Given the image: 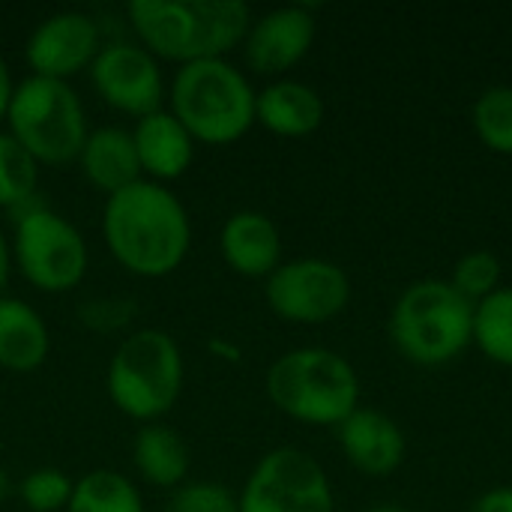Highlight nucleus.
<instances>
[{"instance_id": "obj_23", "label": "nucleus", "mask_w": 512, "mask_h": 512, "mask_svg": "<svg viewBox=\"0 0 512 512\" xmlns=\"http://www.w3.org/2000/svg\"><path fill=\"white\" fill-rule=\"evenodd\" d=\"M477 138L501 156H512V87L498 84L480 93L471 111Z\"/></svg>"}, {"instance_id": "obj_19", "label": "nucleus", "mask_w": 512, "mask_h": 512, "mask_svg": "<svg viewBox=\"0 0 512 512\" xmlns=\"http://www.w3.org/2000/svg\"><path fill=\"white\" fill-rule=\"evenodd\" d=\"M51 336L42 315L15 297H0V369L33 372L48 360Z\"/></svg>"}, {"instance_id": "obj_20", "label": "nucleus", "mask_w": 512, "mask_h": 512, "mask_svg": "<svg viewBox=\"0 0 512 512\" xmlns=\"http://www.w3.org/2000/svg\"><path fill=\"white\" fill-rule=\"evenodd\" d=\"M132 465L138 477L156 489H180L189 477V444L165 423H147L132 441Z\"/></svg>"}, {"instance_id": "obj_8", "label": "nucleus", "mask_w": 512, "mask_h": 512, "mask_svg": "<svg viewBox=\"0 0 512 512\" xmlns=\"http://www.w3.org/2000/svg\"><path fill=\"white\" fill-rule=\"evenodd\" d=\"M9 249L18 273L45 294L72 291L87 273V243L81 231L45 207H30L18 216Z\"/></svg>"}, {"instance_id": "obj_17", "label": "nucleus", "mask_w": 512, "mask_h": 512, "mask_svg": "<svg viewBox=\"0 0 512 512\" xmlns=\"http://www.w3.org/2000/svg\"><path fill=\"white\" fill-rule=\"evenodd\" d=\"M255 123L279 138H306L324 123V99L303 81L279 78L255 96Z\"/></svg>"}, {"instance_id": "obj_29", "label": "nucleus", "mask_w": 512, "mask_h": 512, "mask_svg": "<svg viewBox=\"0 0 512 512\" xmlns=\"http://www.w3.org/2000/svg\"><path fill=\"white\" fill-rule=\"evenodd\" d=\"M12 90H15V84H12L9 66H6V60L0 57V123L6 120V111H9V99H12Z\"/></svg>"}, {"instance_id": "obj_21", "label": "nucleus", "mask_w": 512, "mask_h": 512, "mask_svg": "<svg viewBox=\"0 0 512 512\" xmlns=\"http://www.w3.org/2000/svg\"><path fill=\"white\" fill-rule=\"evenodd\" d=\"M66 512H144L141 492L117 471H90L72 486Z\"/></svg>"}, {"instance_id": "obj_4", "label": "nucleus", "mask_w": 512, "mask_h": 512, "mask_svg": "<svg viewBox=\"0 0 512 512\" xmlns=\"http://www.w3.org/2000/svg\"><path fill=\"white\" fill-rule=\"evenodd\" d=\"M267 399L306 426H339L360 408L354 366L330 348H294L267 369Z\"/></svg>"}, {"instance_id": "obj_6", "label": "nucleus", "mask_w": 512, "mask_h": 512, "mask_svg": "<svg viewBox=\"0 0 512 512\" xmlns=\"http://www.w3.org/2000/svg\"><path fill=\"white\" fill-rule=\"evenodd\" d=\"M111 405L138 423L165 417L183 390V354L165 330L144 327L120 342L105 375Z\"/></svg>"}, {"instance_id": "obj_14", "label": "nucleus", "mask_w": 512, "mask_h": 512, "mask_svg": "<svg viewBox=\"0 0 512 512\" xmlns=\"http://www.w3.org/2000/svg\"><path fill=\"white\" fill-rule=\"evenodd\" d=\"M345 459L366 477H390L402 468L408 441L396 420L375 408H357L336 426Z\"/></svg>"}, {"instance_id": "obj_24", "label": "nucleus", "mask_w": 512, "mask_h": 512, "mask_svg": "<svg viewBox=\"0 0 512 512\" xmlns=\"http://www.w3.org/2000/svg\"><path fill=\"white\" fill-rule=\"evenodd\" d=\"M39 183V162L9 135L0 132V207H21Z\"/></svg>"}, {"instance_id": "obj_28", "label": "nucleus", "mask_w": 512, "mask_h": 512, "mask_svg": "<svg viewBox=\"0 0 512 512\" xmlns=\"http://www.w3.org/2000/svg\"><path fill=\"white\" fill-rule=\"evenodd\" d=\"M471 512H512V486H498V489H489L483 492Z\"/></svg>"}, {"instance_id": "obj_11", "label": "nucleus", "mask_w": 512, "mask_h": 512, "mask_svg": "<svg viewBox=\"0 0 512 512\" xmlns=\"http://www.w3.org/2000/svg\"><path fill=\"white\" fill-rule=\"evenodd\" d=\"M90 81L114 111L141 120L162 108L165 78L159 60L141 45L132 42L102 45L96 60L90 63Z\"/></svg>"}, {"instance_id": "obj_13", "label": "nucleus", "mask_w": 512, "mask_h": 512, "mask_svg": "<svg viewBox=\"0 0 512 512\" xmlns=\"http://www.w3.org/2000/svg\"><path fill=\"white\" fill-rule=\"evenodd\" d=\"M315 15L309 6H279L252 18L243 39V57L252 72L282 75L294 69L315 42Z\"/></svg>"}, {"instance_id": "obj_12", "label": "nucleus", "mask_w": 512, "mask_h": 512, "mask_svg": "<svg viewBox=\"0 0 512 512\" xmlns=\"http://www.w3.org/2000/svg\"><path fill=\"white\" fill-rule=\"evenodd\" d=\"M102 48L99 27L87 12H54L33 27L24 45V60L39 78L69 81L81 69H90Z\"/></svg>"}, {"instance_id": "obj_30", "label": "nucleus", "mask_w": 512, "mask_h": 512, "mask_svg": "<svg viewBox=\"0 0 512 512\" xmlns=\"http://www.w3.org/2000/svg\"><path fill=\"white\" fill-rule=\"evenodd\" d=\"M9 267H12V249H9V243H6V237H3V231H0V291L6 288Z\"/></svg>"}, {"instance_id": "obj_31", "label": "nucleus", "mask_w": 512, "mask_h": 512, "mask_svg": "<svg viewBox=\"0 0 512 512\" xmlns=\"http://www.w3.org/2000/svg\"><path fill=\"white\" fill-rule=\"evenodd\" d=\"M366 512H408L402 504H378V507H372V510Z\"/></svg>"}, {"instance_id": "obj_15", "label": "nucleus", "mask_w": 512, "mask_h": 512, "mask_svg": "<svg viewBox=\"0 0 512 512\" xmlns=\"http://www.w3.org/2000/svg\"><path fill=\"white\" fill-rule=\"evenodd\" d=\"M132 141L141 174H147L153 183L180 180L195 159V138L165 108L141 117L132 129Z\"/></svg>"}, {"instance_id": "obj_16", "label": "nucleus", "mask_w": 512, "mask_h": 512, "mask_svg": "<svg viewBox=\"0 0 512 512\" xmlns=\"http://www.w3.org/2000/svg\"><path fill=\"white\" fill-rule=\"evenodd\" d=\"M225 264L249 279H267L282 264V234L267 213L240 210L228 216L219 234Z\"/></svg>"}, {"instance_id": "obj_9", "label": "nucleus", "mask_w": 512, "mask_h": 512, "mask_svg": "<svg viewBox=\"0 0 512 512\" xmlns=\"http://www.w3.org/2000/svg\"><path fill=\"white\" fill-rule=\"evenodd\" d=\"M240 512H333L327 471L297 447L270 450L240 492Z\"/></svg>"}, {"instance_id": "obj_18", "label": "nucleus", "mask_w": 512, "mask_h": 512, "mask_svg": "<svg viewBox=\"0 0 512 512\" xmlns=\"http://www.w3.org/2000/svg\"><path fill=\"white\" fill-rule=\"evenodd\" d=\"M78 165L87 183L105 195H114L141 180V165H138L132 132L120 126H102L90 132L78 153Z\"/></svg>"}, {"instance_id": "obj_3", "label": "nucleus", "mask_w": 512, "mask_h": 512, "mask_svg": "<svg viewBox=\"0 0 512 512\" xmlns=\"http://www.w3.org/2000/svg\"><path fill=\"white\" fill-rule=\"evenodd\" d=\"M255 90L228 60H195L177 69L168 111L186 126L195 144L225 147L255 126Z\"/></svg>"}, {"instance_id": "obj_25", "label": "nucleus", "mask_w": 512, "mask_h": 512, "mask_svg": "<svg viewBox=\"0 0 512 512\" xmlns=\"http://www.w3.org/2000/svg\"><path fill=\"white\" fill-rule=\"evenodd\" d=\"M450 285L471 306H477L480 300L492 297L501 288V261H498V255L495 252H486V249H477V252L462 255L456 261V267H453Z\"/></svg>"}, {"instance_id": "obj_10", "label": "nucleus", "mask_w": 512, "mask_h": 512, "mask_svg": "<svg viewBox=\"0 0 512 512\" xmlns=\"http://www.w3.org/2000/svg\"><path fill=\"white\" fill-rule=\"evenodd\" d=\"M267 306L291 324H327L351 300L348 273L327 258L282 261L264 285Z\"/></svg>"}, {"instance_id": "obj_5", "label": "nucleus", "mask_w": 512, "mask_h": 512, "mask_svg": "<svg viewBox=\"0 0 512 512\" xmlns=\"http://www.w3.org/2000/svg\"><path fill=\"white\" fill-rule=\"evenodd\" d=\"M390 339L414 366L453 363L474 342V306L444 279H420L390 312Z\"/></svg>"}, {"instance_id": "obj_27", "label": "nucleus", "mask_w": 512, "mask_h": 512, "mask_svg": "<svg viewBox=\"0 0 512 512\" xmlns=\"http://www.w3.org/2000/svg\"><path fill=\"white\" fill-rule=\"evenodd\" d=\"M168 512H240V501L219 483H183L174 489Z\"/></svg>"}, {"instance_id": "obj_26", "label": "nucleus", "mask_w": 512, "mask_h": 512, "mask_svg": "<svg viewBox=\"0 0 512 512\" xmlns=\"http://www.w3.org/2000/svg\"><path fill=\"white\" fill-rule=\"evenodd\" d=\"M72 480L57 468H36L21 480V501L33 512H57L66 510L72 498Z\"/></svg>"}, {"instance_id": "obj_7", "label": "nucleus", "mask_w": 512, "mask_h": 512, "mask_svg": "<svg viewBox=\"0 0 512 512\" xmlns=\"http://www.w3.org/2000/svg\"><path fill=\"white\" fill-rule=\"evenodd\" d=\"M9 135L39 165H69L87 141V117L69 81L30 75L15 84L9 111Z\"/></svg>"}, {"instance_id": "obj_1", "label": "nucleus", "mask_w": 512, "mask_h": 512, "mask_svg": "<svg viewBox=\"0 0 512 512\" xmlns=\"http://www.w3.org/2000/svg\"><path fill=\"white\" fill-rule=\"evenodd\" d=\"M102 237L114 261L144 279L174 273L192 246L186 207L168 186L138 180L108 195L102 210Z\"/></svg>"}, {"instance_id": "obj_22", "label": "nucleus", "mask_w": 512, "mask_h": 512, "mask_svg": "<svg viewBox=\"0 0 512 512\" xmlns=\"http://www.w3.org/2000/svg\"><path fill=\"white\" fill-rule=\"evenodd\" d=\"M474 345L492 363L512 369V288H498L474 306Z\"/></svg>"}, {"instance_id": "obj_2", "label": "nucleus", "mask_w": 512, "mask_h": 512, "mask_svg": "<svg viewBox=\"0 0 512 512\" xmlns=\"http://www.w3.org/2000/svg\"><path fill=\"white\" fill-rule=\"evenodd\" d=\"M126 15L141 48L180 66L225 60L252 27V12L243 0H132Z\"/></svg>"}]
</instances>
